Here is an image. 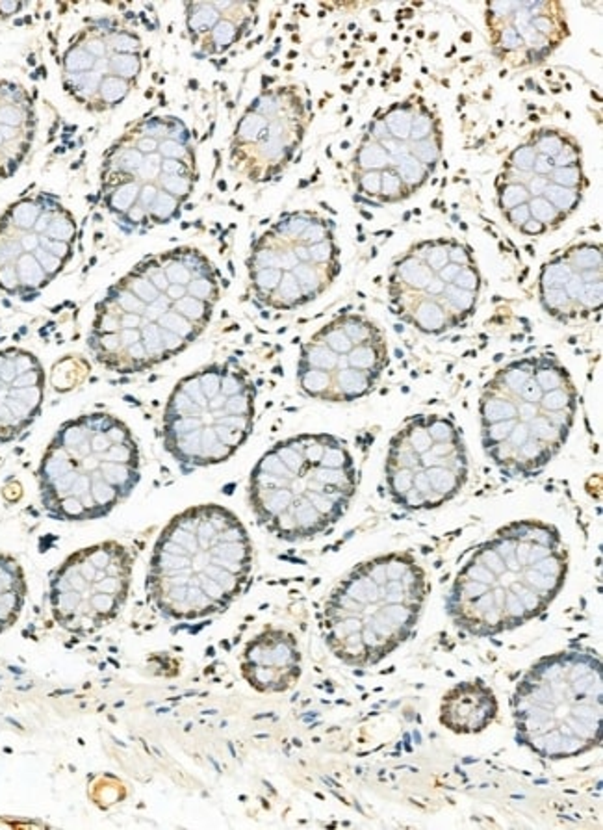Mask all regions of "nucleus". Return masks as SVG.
I'll return each mask as SVG.
<instances>
[{"label": "nucleus", "instance_id": "f257e3e1", "mask_svg": "<svg viewBox=\"0 0 603 830\" xmlns=\"http://www.w3.org/2000/svg\"><path fill=\"white\" fill-rule=\"evenodd\" d=\"M217 299V269L199 249L147 257L100 299L88 348L109 372H147L199 339Z\"/></svg>", "mask_w": 603, "mask_h": 830}, {"label": "nucleus", "instance_id": "f03ea898", "mask_svg": "<svg viewBox=\"0 0 603 830\" xmlns=\"http://www.w3.org/2000/svg\"><path fill=\"white\" fill-rule=\"evenodd\" d=\"M568 552L559 530L540 520L503 525L459 570L448 612L476 638L516 630L542 615L564 587Z\"/></svg>", "mask_w": 603, "mask_h": 830}, {"label": "nucleus", "instance_id": "7ed1b4c3", "mask_svg": "<svg viewBox=\"0 0 603 830\" xmlns=\"http://www.w3.org/2000/svg\"><path fill=\"white\" fill-rule=\"evenodd\" d=\"M253 572V543L227 508L205 504L170 520L154 544L147 593L171 621L196 622L227 607L245 591Z\"/></svg>", "mask_w": 603, "mask_h": 830}, {"label": "nucleus", "instance_id": "20e7f679", "mask_svg": "<svg viewBox=\"0 0 603 830\" xmlns=\"http://www.w3.org/2000/svg\"><path fill=\"white\" fill-rule=\"evenodd\" d=\"M359 487L345 442L327 433L290 437L271 446L249 478V504L277 539L309 541L347 513Z\"/></svg>", "mask_w": 603, "mask_h": 830}, {"label": "nucleus", "instance_id": "39448f33", "mask_svg": "<svg viewBox=\"0 0 603 830\" xmlns=\"http://www.w3.org/2000/svg\"><path fill=\"white\" fill-rule=\"evenodd\" d=\"M578 396L555 357H526L492 377L481 398L486 455L512 478H531L561 452Z\"/></svg>", "mask_w": 603, "mask_h": 830}, {"label": "nucleus", "instance_id": "423d86ee", "mask_svg": "<svg viewBox=\"0 0 603 830\" xmlns=\"http://www.w3.org/2000/svg\"><path fill=\"white\" fill-rule=\"evenodd\" d=\"M427 595V574L413 553L392 552L363 561L325 600V645L349 667H373L413 635Z\"/></svg>", "mask_w": 603, "mask_h": 830}, {"label": "nucleus", "instance_id": "0eeeda50", "mask_svg": "<svg viewBox=\"0 0 603 830\" xmlns=\"http://www.w3.org/2000/svg\"><path fill=\"white\" fill-rule=\"evenodd\" d=\"M142 478V455L130 428L114 414L67 420L41 457L38 481L45 513L62 522L112 513Z\"/></svg>", "mask_w": 603, "mask_h": 830}, {"label": "nucleus", "instance_id": "6e6552de", "mask_svg": "<svg viewBox=\"0 0 603 830\" xmlns=\"http://www.w3.org/2000/svg\"><path fill=\"white\" fill-rule=\"evenodd\" d=\"M100 201L125 233H145L179 217L197 173L188 127L173 116L134 121L100 165Z\"/></svg>", "mask_w": 603, "mask_h": 830}, {"label": "nucleus", "instance_id": "1a4fd4ad", "mask_svg": "<svg viewBox=\"0 0 603 830\" xmlns=\"http://www.w3.org/2000/svg\"><path fill=\"white\" fill-rule=\"evenodd\" d=\"M603 680L598 656L564 650L538 659L512 695L516 737L544 760L590 753L601 741Z\"/></svg>", "mask_w": 603, "mask_h": 830}, {"label": "nucleus", "instance_id": "9d476101", "mask_svg": "<svg viewBox=\"0 0 603 830\" xmlns=\"http://www.w3.org/2000/svg\"><path fill=\"white\" fill-rule=\"evenodd\" d=\"M255 424V386L232 365H210L182 377L163 411V446L184 468L231 459Z\"/></svg>", "mask_w": 603, "mask_h": 830}, {"label": "nucleus", "instance_id": "9b49d317", "mask_svg": "<svg viewBox=\"0 0 603 830\" xmlns=\"http://www.w3.org/2000/svg\"><path fill=\"white\" fill-rule=\"evenodd\" d=\"M248 269L262 307L293 311L307 305L340 273L333 221L312 212L283 214L255 240Z\"/></svg>", "mask_w": 603, "mask_h": 830}, {"label": "nucleus", "instance_id": "f8f14e48", "mask_svg": "<svg viewBox=\"0 0 603 830\" xmlns=\"http://www.w3.org/2000/svg\"><path fill=\"white\" fill-rule=\"evenodd\" d=\"M76 236L73 212L52 193L13 201L0 216V292L21 301L39 296L73 259Z\"/></svg>", "mask_w": 603, "mask_h": 830}, {"label": "nucleus", "instance_id": "ddd939ff", "mask_svg": "<svg viewBox=\"0 0 603 830\" xmlns=\"http://www.w3.org/2000/svg\"><path fill=\"white\" fill-rule=\"evenodd\" d=\"M387 487L399 508L429 511L444 506L468 480L460 429L441 414H418L390 440Z\"/></svg>", "mask_w": 603, "mask_h": 830}, {"label": "nucleus", "instance_id": "4468645a", "mask_svg": "<svg viewBox=\"0 0 603 830\" xmlns=\"http://www.w3.org/2000/svg\"><path fill=\"white\" fill-rule=\"evenodd\" d=\"M389 365L379 327L361 314H340L303 346L297 383L303 394L345 403L364 398Z\"/></svg>", "mask_w": 603, "mask_h": 830}, {"label": "nucleus", "instance_id": "2eb2a0df", "mask_svg": "<svg viewBox=\"0 0 603 830\" xmlns=\"http://www.w3.org/2000/svg\"><path fill=\"white\" fill-rule=\"evenodd\" d=\"M132 569L130 550L118 541H104L71 553L50 579L52 619L74 635L102 630L123 612Z\"/></svg>", "mask_w": 603, "mask_h": 830}, {"label": "nucleus", "instance_id": "dca6fc26", "mask_svg": "<svg viewBox=\"0 0 603 830\" xmlns=\"http://www.w3.org/2000/svg\"><path fill=\"white\" fill-rule=\"evenodd\" d=\"M144 71V41L116 19H97L69 41L62 57V84L90 112L118 108Z\"/></svg>", "mask_w": 603, "mask_h": 830}, {"label": "nucleus", "instance_id": "f3484780", "mask_svg": "<svg viewBox=\"0 0 603 830\" xmlns=\"http://www.w3.org/2000/svg\"><path fill=\"white\" fill-rule=\"evenodd\" d=\"M472 264L476 262L470 249L455 240L450 243V262L438 269L410 249L394 264L390 275V301L396 314L425 335H441L459 327L477 303L476 292L457 285L460 271Z\"/></svg>", "mask_w": 603, "mask_h": 830}, {"label": "nucleus", "instance_id": "a211bd4d", "mask_svg": "<svg viewBox=\"0 0 603 830\" xmlns=\"http://www.w3.org/2000/svg\"><path fill=\"white\" fill-rule=\"evenodd\" d=\"M310 102L299 99L295 88H279L260 93L251 110L262 116L255 142L240 151H231V162L251 181L264 182L279 177L303 140L305 118Z\"/></svg>", "mask_w": 603, "mask_h": 830}, {"label": "nucleus", "instance_id": "6ab92c4d", "mask_svg": "<svg viewBox=\"0 0 603 830\" xmlns=\"http://www.w3.org/2000/svg\"><path fill=\"white\" fill-rule=\"evenodd\" d=\"M45 370L39 358L22 348L0 349V445L19 438L41 412Z\"/></svg>", "mask_w": 603, "mask_h": 830}, {"label": "nucleus", "instance_id": "aec40b11", "mask_svg": "<svg viewBox=\"0 0 603 830\" xmlns=\"http://www.w3.org/2000/svg\"><path fill=\"white\" fill-rule=\"evenodd\" d=\"M243 680L258 693H284L303 669L295 635L281 628H266L245 645L240 659Z\"/></svg>", "mask_w": 603, "mask_h": 830}, {"label": "nucleus", "instance_id": "412c9836", "mask_svg": "<svg viewBox=\"0 0 603 830\" xmlns=\"http://www.w3.org/2000/svg\"><path fill=\"white\" fill-rule=\"evenodd\" d=\"M38 130L36 104L22 84L0 78V182L29 156Z\"/></svg>", "mask_w": 603, "mask_h": 830}, {"label": "nucleus", "instance_id": "4be33fe9", "mask_svg": "<svg viewBox=\"0 0 603 830\" xmlns=\"http://www.w3.org/2000/svg\"><path fill=\"white\" fill-rule=\"evenodd\" d=\"M498 699L483 680H468L453 685L441 702V723L453 734L472 736L486 730L496 721Z\"/></svg>", "mask_w": 603, "mask_h": 830}, {"label": "nucleus", "instance_id": "5701e85b", "mask_svg": "<svg viewBox=\"0 0 603 830\" xmlns=\"http://www.w3.org/2000/svg\"><path fill=\"white\" fill-rule=\"evenodd\" d=\"M24 602V570L15 558L0 553V633H4L19 621Z\"/></svg>", "mask_w": 603, "mask_h": 830}, {"label": "nucleus", "instance_id": "b1692460", "mask_svg": "<svg viewBox=\"0 0 603 830\" xmlns=\"http://www.w3.org/2000/svg\"><path fill=\"white\" fill-rule=\"evenodd\" d=\"M215 6L222 10V19L217 21L214 29L197 43V47L205 54H222L225 52L231 45H234L248 29L249 24V10L255 6L245 4V8L238 13L232 15L238 8V3H215Z\"/></svg>", "mask_w": 603, "mask_h": 830}, {"label": "nucleus", "instance_id": "393cba45", "mask_svg": "<svg viewBox=\"0 0 603 830\" xmlns=\"http://www.w3.org/2000/svg\"><path fill=\"white\" fill-rule=\"evenodd\" d=\"M222 15L223 13L215 3L186 4V29L194 45H197L214 29Z\"/></svg>", "mask_w": 603, "mask_h": 830}, {"label": "nucleus", "instance_id": "a878e982", "mask_svg": "<svg viewBox=\"0 0 603 830\" xmlns=\"http://www.w3.org/2000/svg\"><path fill=\"white\" fill-rule=\"evenodd\" d=\"M90 372L88 363L80 357H67L52 368V384L57 391H71L86 379Z\"/></svg>", "mask_w": 603, "mask_h": 830}, {"label": "nucleus", "instance_id": "bb28decb", "mask_svg": "<svg viewBox=\"0 0 603 830\" xmlns=\"http://www.w3.org/2000/svg\"><path fill=\"white\" fill-rule=\"evenodd\" d=\"M392 168L396 170V173L401 179L406 191L418 190L429 177V168H425V165L422 162H418L410 153L406 156L399 158L392 165Z\"/></svg>", "mask_w": 603, "mask_h": 830}, {"label": "nucleus", "instance_id": "cd10ccee", "mask_svg": "<svg viewBox=\"0 0 603 830\" xmlns=\"http://www.w3.org/2000/svg\"><path fill=\"white\" fill-rule=\"evenodd\" d=\"M354 162L359 165L361 172H385L387 168H390V156L385 151V147L377 142H371L370 137H366L364 144L361 146Z\"/></svg>", "mask_w": 603, "mask_h": 830}, {"label": "nucleus", "instance_id": "c85d7f7f", "mask_svg": "<svg viewBox=\"0 0 603 830\" xmlns=\"http://www.w3.org/2000/svg\"><path fill=\"white\" fill-rule=\"evenodd\" d=\"M542 198L550 203L563 217H566L568 214H572L575 208H578L581 201V190H570V188H563V186L550 182V186L546 188Z\"/></svg>", "mask_w": 603, "mask_h": 830}, {"label": "nucleus", "instance_id": "c756f323", "mask_svg": "<svg viewBox=\"0 0 603 830\" xmlns=\"http://www.w3.org/2000/svg\"><path fill=\"white\" fill-rule=\"evenodd\" d=\"M413 112H410L408 108H392L390 112L382 118L387 123V128L390 132V137H394V140L401 142V144H406L408 142V137H410V127H413Z\"/></svg>", "mask_w": 603, "mask_h": 830}, {"label": "nucleus", "instance_id": "7c9ffc66", "mask_svg": "<svg viewBox=\"0 0 603 830\" xmlns=\"http://www.w3.org/2000/svg\"><path fill=\"white\" fill-rule=\"evenodd\" d=\"M528 208H529V214H531V219L537 221V224H540L546 231L547 229H552V227H557L561 221H564L566 217H563L550 203H547L544 198H531L528 201Z\"/></svg>", "mask_w": 603, "mask_h": 830}, {"label": "nucleus", "instance_id": "2f4dec72", "mask_svg": "<svg viewBox=\"0 0 603 830\" xmlns=\"http://www.w3.org/2000/svg\"><path fill=\"white\" fill-rule=\"evenodd\" d=\"M529 193H528V188L524 184H520V182H505L503 186H500V193H498V205L502 208V212H509L520 205H528L529 201Z\"/></svg>", "mask_w": 603, "mask_h": 830}, {"label": "nucleus", "instance_id": "473e14b6", "mask_svg": "<svg viewBox=\"0 0 603 830\" xmlns=\"http://www.w3.org/2000/svg\"><path fill=\"white\" fill-rule=\"evenodd\" d=\"M405 186L401 182V179L398 177L396 170L394 168H387L385 172H380V193H379V205L380 203H396L399 199H403V193H405ZM406 196H408V191H406Z\"/></svg>", "mask_w": 603, "mask_h": 830}, {"label": "nucleus", "instance_id": "72a5a7b5", "mask_svg": "<svg viewBox=\"0 0 603 830\" xmlns=\"http://www.w3.org/2000/svg\"><path fill=\"white\" fill-rule=\"evenodd\" d=\"M408 151L418 162H422L425 168H427V165H431V168H433V165L438 162V158H441V151H442L441 137L431 136V137H427V140L413 144V149H408Z\"/></svg>", "mask_w": 603, "mask_h": 830}, {"label": "nucleus", "instance_id": "f704fd0d", "mask_svg": "<svg viewBox=\"0 0 603 830\" xmlns=\"http://www.w3.org/2000/svg\"><path fill=\"white\" fill-rule=\"evenodd\" d=\"M564 137L555 134V132H550V130H544V132H538V137L537 140H533L529 146L535 147L537 155H544V156H550L552 160L561 153V149L564 147Z\"/></svg>", "mask_w": 603, "mask_h": 830}, {"label": "nucleus", "instance_id": "c9c22d12", "mask_svg": "<svg viewBox=\"0 0 603 830\" xmlns=\"http://www.w3.org/2000/svg\"><path fill=\"white\" fill-rule=\"evenodd\" d=\"M550 182L570 188V190H581L583 184V172L581 165H570V168H555L550 175Z\"/></svg>", "mask_w": 603, "mask_h": 830}, {"label": "nucleus", "instance_id": "e433bc0d", "mask_svg": "<svg viewBox=\"0 0 603 830\" xmlns=\"http://www.w3.org/2000/svg\"><path fill=\"white\" fill-rule=\"evenodd\" d=\"M535 158H537V151L533 146L529 144H524V146H520L512 151L511 155V165L520 172V173H533V165H535Z\"/></svg>", "mask_w": 603, "mask_h": 830}, {"label": "nucleus", "instance_id": "4c0bfd02", "mask_svg": "<svg viewBox=\"0 0 603 830\" xmlns=\"http://www.w3.org/2000/svg\"><path fill=\"white\" fill-rule=\"evenodd\" d=\"M434 119L431 114L427 112H420V114H415L413 116V127H410V137H408V142H422V140H427V137L434 136Z\"/></svg>", "mask_w": 603, "mask_h": 830}, {"label": "nucleus", "instance_id": "58836bf2", "mask_svg": "<svg viewBox=\"0 0 603 830\" xmlns=\"http://www.w3.org/2000/svg\"><path fill=\"white\" fill-rule=\"evenodd\" d=\"M359 190L370 201L377 199L380 193V172H361Z\"/></svg>", "mask_w": 603, "mask_h": 830}, {"label": "nucleus", "instance_id": "ea45409f", "mask_svg": "<svg viewBox=\"0 0 603 830\" xmlns=\"http://www.w3.org/2000/svg\"><path fill=\"white\" fill-rule=\"evenodd\" d=\"M581 151L575 146H566L561 149V153L554 158L555 168H570V165H580Z\"/></svg>", "mask_w": 603, "mask_h": 830}, {"label": "nucleus", "instance_id": "a19ab883", "mask_svg": "<svg viewBox=\"0 0 603 830\" xmlns=\"http://www.w3.org/2000/svg\"><path fill=\"white\" fill-rule=\"evenodd\" d=\"M500 45H502V49H505V52H512V50H518L520 47H522L524 41H522V38L518 36V32L514 31V26L507 24L505 29L500 32Z\"/></svg>", "mask_w": 603, "mask_h": 830}, {"label": "nucleus", "instance_id": "79ce46f5", "mask_svg": "<svg viewBox=\"0 0 603 830\" xmlns=\"http://www.w3.org/2000/svg\"><path fill=\"white\" fill-rule=\"evenodd\" d=\"M505 217H507V221H509V224H511L514 229L520 231V229H522V227L528 224V221L531 219V214H529L528 205H520V207H516V208L505 212Z\"/></svg>", "mask_w": 603, "mask_h": 830}, {"label": "nucleus", "instance_id": "37998d69", "mask_svg": "<svg viewBox=\"0 0 603 830\" xmlns=\"http://www.w3.org/2000/svg\"><path fill=\"white\" fill-rule=\"evenodd\" d=\"M531 26H533V31L542 36V38H550V34H554V21L547 17V15H537L531 19Z\"/></svg>", "mask_w": 603, "mask_h": 830}, {"label": "nucleus", "instance_id": "c03bdc74", "mask_svg": "<svg viewBox=\"0 0 603 830\" xmlns=\"http://www.w3.org/2000/svg\"><path fill=\"white\" fill-rule=\"evenodd\" d=\"M528 188V193H529V198H542L544 196V191L546 188L550 186V179H546V177H538V175H533L531 179L526 181L524 184Z\"/></svg>", "mask_w": 603, "mask_h": 830}, {"label": "nucleus", "instance_id": "a18cd8bd", "mask_svg": "<svg viewBox=\"0 0 603 830\" xmlns=\"http://www.w3.org/2000/svg\"><path fill=\"white\" fill-rule=\"evenodd\" d=\"M554 170H555V165H554V160H552L550 156L537 155L535 165H533V175H538V177H550Z\"/></svg>", "mask_w": 603, "mask_h": 830}, {"label": "nucleus", "instance_id": "49530a36", "mask_svg": "<svg viewBox=\"0 0 603 830\" xmlns=\"http://www.w3.org/2000/svg\"><path fill=\"white\" fill-rule=\"evenodd\" d=\"M370 140L371 142H377V144H382L385 140H389L390 137V132L387 128V123L385 119H375L371 125H370Z\"/></svg>", "mask_w": 603, "mask_h": 830}]
</instances>
